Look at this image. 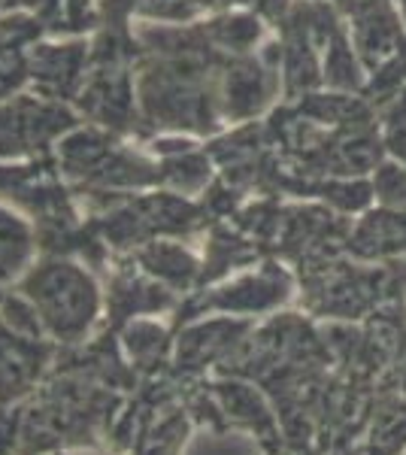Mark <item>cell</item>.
Masks as SVG:
<instances>
[{
    "label": "cell",
    "mask_w": 406,
    "mask_h": 455,
    "mask_svg": "<svg viewBox=\"0 0 406 455\" xmlns=\"http://www.w3.org/2000/svg\"><path fill=\"white\" fill-rule=\"evenodd\" d=\"M19 295L31 304L43 334L64 347H76L92 334L103 304L94 276L61 255L31 264L19 283Z\"/></svg>",
    "instance_id": "6da1fadb"
},
{
    "label": "cell",
    "mask_w": 406,
    "mask_h": 455,
    "mask_svg": "<svg viewBox=\"0 0 406 455\" xmlns=\"http://www.w3.org/2000/svg\"><path fill=\"white\" fill-rule=\"evenodd\" d=\"M49 347L43 337L19 331L0 319V407L31 395L46 371Z\"/></svg>",
    "instance_id": "7a4b0ae2"
},
{
    "label": "cell",
    "mask_w": 406,
    "mask_h": 455,
    "mask_svg": "<svg viewBox=\"0 0 406 455\" xmlns=\"http://www.w3.org/2000/svg\"><path fill=\"white\" fill-rule=\"evenodd\" d=\"M36 237L31 225L12 210L0 207V276H19L31 267Z\"/></svg>",
    "instance_id": "3957f363"
},
{
    "label": "cell",
    "mask_w": 406,
    "mask_h": 455,
    "mask_svg": "<svg viewBox=\"0 0 406 455\" xmlns=\"http://www.w3.org/2000/svg\"><path fill=\"white\" fill-rule=\"evenodd\" d=\"M179 443H186V422L182 416H167L146 435L137 455H176Z\"/></svg>",
    "instance_id": "277c9868"
}]
</instances>
